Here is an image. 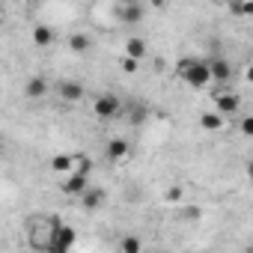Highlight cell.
<instances>
[{"label": "cell", "mask_w": 253, "mask_h": 253, "mask_svg": "<svg viewBox=\"0 0 253 253\" xmlns=\"http://www.w3.org/2000/svg\"><path fill=\"white\" fill-rule=\"evenodd\" d=\"M101 203H104V191H101V188H86V194L81 197V206H84L86 211H95Z\"/></svg>", "instance_id": "obj_15"}, {"label": "cell", "mask_w": 253, "mask_h": 253, "mask_svg": "<svg viewBox=\"0 0 253 253\" xmlns=\"http://www.w3.org/2000/svg\"><path fill=\"white\" fill-rule=\"evenodd\" d=\"M176 75H179L188 86H194V89H203V86L211 84L209 66H206V60H200V57H182V60L176 63Z\"/></svg>", "instance_id": "obj_2"}, {"label": "cell", "mask_w": 253, "mask_h": 253, "mask_svg": "<svg viewBox=\"0 0 253 253\" xmlns=\"http://www.w3.org/2000/svg\"><path fill=\"white\" fill-rule=\"evenodd\" d=\"M57 217L54 214H33L27 220V241L36 253H48L51 250V238H54V229H57Z\"/></svg>", "instance_id": "obj_1"}, {"label": "cell", "mask_w": 253, "mask_h": 253, "mask_svg": "<svg viewBox=\"0 0 253 253\" xmlns=\"http://www.w3.org/2000/svg\"><path fill=\"white\" fill-rule=\"evenodd\" d=\"M92 48V36H86V33H72L69 36V51L72 54H86Z\"/></svg>", "instance_id": "obj_14"}, {"label": "cell", "mask_w": 253, "mask_h": 253, "mask_svg": "<svg viewBox=\"0 0 253 253\" xmlns=\"http://www.w3.org/2000/svg\"><path fill=\"white\" fill-rule=\"evenodd\" d=\"M214 104H217V110H214V113H217V116H223V119H226V116H235V113L241 110V98H238L235 92H223V89H217V92H214Z\"/></svg>", "instance_id": "obj_6"}, {"label": "cell", "mask_w": 253, "mask_h": 253, "mask_svg": "<svg viewBox=\"0 0 253 253\" xmlns=\"http://www.w3.org/2000/svg\"><path fill=\"white\" fill-rule=\"evenodd\" d=\"M119 250H122V253H143V241H140L137 235H122Z\"/></svg>", "instance_id": "obj_18"}, {"label": "cell", "mask_w": 253, "mask_h": 253, "mask_svg": "<svg viewBox=\"0 0 253 253\" xmlns=\"http://www.w3.org/2000/svg\"><path fill=\"white\" fill-rule=\"evenodd\" d=\"M57 92H60V98L63 101H84V95H86V89H84V84L81 81H60L57 84Z\"/></svg>", "instance_id": "obj_8"}, {"label": "cell", "mask_w": 253, "mask_h": 253, "mask_svg": "<svg viewBox=\"0 0 253 253\" xmlns=\"http://www.w3.org/2000/svg\"><path fill=\"white\" fill-rule=\"evenodd\" d=\"M86 188H89V179L81 176V173H69V176L60 182V191H63L66 197H78V200L86 194Z\"/></svg>", "instance_id": "obj_7"}, {"label": "cell", "mask_w": 253, "mask_h": 253, "mask_svg": "<svg viewBox=\"0 0 253 253\" xmlns=\"http://www.w3.org/2000/svg\"><path fill=\"white\" fill-rule=\"evenodd\" d=\"M167 200H173V203H176V200H182V194H179V188H173V191L167 194Z\"/></svg>", "instance_id": "obj_22"}, {"label": "cell", "mask_w": 253, "mask_h": 253, "mask_svg": "<svg viewBox=\"0 0 253 253\" xmlns=\"http://www.w3.org/2000/svg\"><path fill=\"white\" fill-rule=\"evenodd\" d=\"M241 131H244V134H253V119H250V116L241 122Z\"/></svg>", "instance_id": "obj_21"}, {"label": "cell", "mask_w": 253, "mask_h": 253, "mask_svg": "<svg viewBox=\"0 0 253 253\" xmlns=\"http://www.w3.org/2000/svg\"><path fill=\"white\" fill-rule=\"evenodd\" d=\"M206 66H209V78H211V81H217V84H226V81L232 78V66H229L223 57L206 60Z\"/></svg>", "instance_id": "obj_9"}, {"label": "cell", "mask_w": 253, "mask_h": 253, "mask_svg": "<svg viewBox=\"0 0 253 253\" xmlns=\"http://www.w3.org/2000/svg\"><path fill=\"white\" fill-rule=\"evenodd\" d=\"M197 253H206V250H197Z\"/></svg>", "instance_id": "obj_23"}, {"label": "cell", "mask_w": 253, "mask_h": 253, "mask_svg": "<svg viewBox=\"0 0 253 253\" xmlns=\"http://www.w3.org/2000/svg\"><path fill=\"white\" fill-rule=\"evenodd\" d=\"M125 57L140 63V60L146 57V39H140V36H131L128 42H125Z\"/></svg>", "instance_id": "obj_12"}, {"label": "cell", "mask_w": 253, "mask_h": 253, "mask_svg": "<svg viewBox=\"0 0 253 253\" xmlns=\"http://www.w3.org/2000/svg\"><path fill=\"white\" fill-rule=\"evenodd\" d=\"M75 241H78L75 226H69V223H57L54 238H51V250H48V253H69V250L75 247Z\"/></svg>", "instance_id": "obj_4"}, {"label": "cell", "mask_w": 253, "mask_h": 253, "mask_svg": "<svg viewBox=\"0 0 253 253\" xmlns=\"http://www.w3.org/2000/svg\"><path fill=\"white\" fill-rule=\"evenodd\" d=\"M119 110H122V101H119V95H113V92H101V95H95V101H92V113H95V119H101V122L116 119Z\"/></svg>", "instance_id": "obj_3"}, {"label": "cell", "mask_w": 253, "mask_h": 253, "mask_svg": "<svg viewBox=\"0 0 253 253\" xmlns=\"http://www.w3.org/2000/svg\"><path fill=\"white\" fill-rule=\"evenodd\" d=\"M48 89H51V84H48L42 75H33V78L24 84V95H27L30 101H39V98H45V95H48Z\"/></svg>", "instance_id": "obj_10"}, {"label": "cell", "mask_w": 253, "mask_h": 253, "mask_svg": "<svg viewBox=\"0 0 253 253\" xmlns=\"http://www.w3.org/2000/svg\"><path fill=\"white\" fill-rule=\"evenodd\" d=\"M119 66H122V72H128V75H134V72L140 69V63H137V60H128V57H122Z\"/></svg>", "instance_id": "obj_20"}, {"label": "cell", "mask_w": 253, "mask_h": 253, "mask_svg": "<svg viewBox=\"0 0 253 253\" xmlns=\"http://www.w3.org/2000/svg\"><path fill=\"white\" fill-rule=\"evenodd\" d=\"M146 15V6L137 3V0H125V3H116V18L119 24H140Z\"/></svg>", "instance_id": "obj_5"}, {"label": "cell", "mask_w": 253, "mask_h": 253, "mask_svg": "<svg viewBox=\"0 0 253 253\" xmlns=\"http://www.w3.org/2000/svg\"><path fill=\"white\" fill-rule=\"evenodd\" d=\"M51 170L54 173H63V176L75 173V155H54L51 158Z\"/></svg>", "instance_id": "obj_16"}, {"label": "cell", "mask_w": 253, "mask_h": 253, "mask_svg": "<svg viewBox=\"0 0 253 253\" xmlns=\"http://www.w3.org/2000/svg\"><path fill=\"white\" fill-rule=\"evenodd\" d=\"M30 36H33L36 48H51V45H54V30H51L48 24H36Z\"/></svg>", "instance_id": "obj_13"}, {"label": "cell", "mask_w": 253, "mask_h": 253, "mask_svg": "<svg viewBox=\"0 0 253 253\" xmlns=\"http://www.w3.org/2000/svg\"><path fill=\"white\" fill-rule=\"evenodd\" d=\"M128 140L125 137H113L110 143H107V149H104V155H107V161H122L125 155H128Z\"/></svg>", "instance_id": "obj_11"}, {"label": "cell", "mask_w": 253, "mask_h": 253, "mask_svg": "<svg viewBox=\"0 0 253 253\" xmlns=\"http://www.w3.org/2000/svg\"><path fill=\"white\" fill-rule=\"evenodd\" d=\"M75 164H78V167H75V173H81V176H86V179H89V173H92V161H89L86 155H75Z\"/></svg>", "instance_id": "obj_19"}, {"label": "cell", "mask_w": 253, "mask_h": 253, "mask_svg": "<svg viewBox=\"0 0 253 253\" xmlns=\"http://www.w3.org/2000/svg\"><path fill=\"white\" fill-rule=\"evenodd\" d=\"M200 125H203L206 131H220V128H223V116H217L214 110H211V113H203V116H200Z\"/></svg>", "instance_id": "obj_17"}]
</instances>
